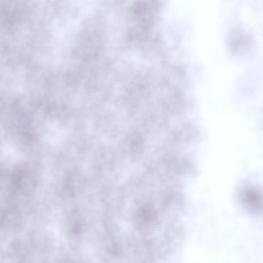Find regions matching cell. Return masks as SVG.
<instances>
[{
    "instance_id": "1",
    "label": "cell",
    "mask_w": 263,
    "mask_h": 263,
    "mask_svg": "<svg viewBox=\"0 0 263 263\" xmlns=\"http://www.w3.org/2000/svg\"><path fill=\"white\" fill-rule=\"evenodd\" d=\"M241 195L242 203L247 210L255 214H263V193L261 191L247 187Z\"/></svg>"
}]
</instances>
